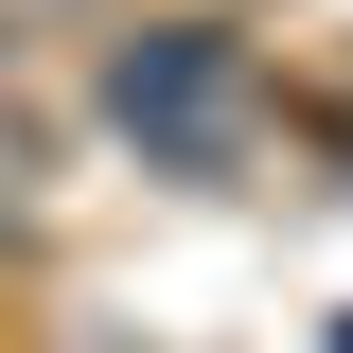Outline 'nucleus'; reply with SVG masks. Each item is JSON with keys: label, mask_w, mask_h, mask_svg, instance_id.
Masks as SVG:
<instances>
[{"label": "nucleus", "mask_w": 353, "mask_h": 353, "mask_svg": "<svg viewBox=\"0 0 353 353\" xmlns=\"http://www.w3.org/2000/svg\"><path fill=\"white\" fill-rule=\"evenodd\" d=\"M106 124L159 141V159H230V141L265 124V88H248V53H230L212 18H124V36H106Z\"/></svg>", "instance_id": "1"}]
</instances>
